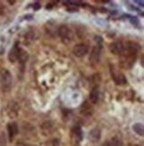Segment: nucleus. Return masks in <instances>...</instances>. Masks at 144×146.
Returning <instances> with one entry per match:
<instances>
[{
    "label": "nucleus",
    "instance_id": "nucleus-1",
    "mask_svg": "<svg viewBox=\"0 0 144 146\" xmlns=\"http://www.w3.org/2000/svg\"><path fill=\"white\" fill-rule=\"evenodd\" d=\"M140 46L132 41L124 43V50L120 55V65L124 69H131L136 61Z\"/></svg>",
    "mask_w": 144,
    "mask_h": 146
},
{
    "label": "nucleus",
    "instance_id": "nucleus-2",
    "mask_svg": "<svg viewBox=\"0 0 144 146\" xmlns=\"http://www.w3.org/2000/svg\"><path fill=\"white\" fill-rule=\"evenodd\" d=\"M0 81L1 86L5 92H8L12 87V75L6 69L0 70Z\"/></svg>",
    "mask_w": 144,
    "mask_h": 146
},
{
    "label": "nucleus",
    "instance_id": "nucleus-3",
    "mask_svg": "<svg viewBox=\"0 0 144 146\" xmlns=\"http://www.w3.org/2000/svg\"><path fill=\"white\" fill-rule=\"evenodd\" d=\"M110 73L114 82L118 86H125L127 84V79L126 76L121 71L115 69L113 66H110Z\"/></svg>",
    "mask_w": 144,
    "mask_h": 146
},
{
    "label": "nucleus",
    "instance_id": "nucleus-4",
    "mask_svg": "<svg viewBox=\"0 0 144 146\" xmlns=\"http://www.w3.org/2000/svg\"><path fill=\"white\" fill-rule=\"evenodd\" d=\"M102 45H100V41L99 42V44H97L96 46H93L92 53L90 54V58L89 61L91 62V63L92 65L97 64L100 61V52H102Z\"/></svg>",
    "mask_w": 144,
    "mask_h": 146
},
{
    "label": "nucleus",
    "instance_id": "nucleus-5",
    "mask_svg": "<svg viewBox=\"0 0 144 146\" xmlns=\"http://www.w3.org/2000/svg\"><path fill=\"white\" fill-rule=\"evenodd\" d=\"M88 53V46L85 44H78L73 48V54L77 57H83Z\"/></svg>",
    "mask_w": 144,
    "mask_h": 146
},
{
    "label": "nucleus",
    "instance_id": "nucleus-6",
    "mask_svg": "<svg viewBox=\"0 0 144 146\" xmlns=\"http://www.w3.org/2000/svg\"><path fill=\"white\" fill-rule=\"evenodd\" d=\"M20 50L21 49L19 47L18 43H16L15 45L13 46V47L11 49V51L9 52V54H8V60L11 62H14L18 61L19 55H20Z\"/></svg>",
    "mask_w": 144,
    "mask_h": 146
},
{
    "label": "nucleus",
    "instance_id": "nucleus-7",
    "mask_svg": "<svg viewBox=\"0 0 144 146\" xmlns=\"http://www.w3.org/2000/svg\"><path fill=\"white\" fill-rule=\"evenodd\" d=\"M58 33L61 38L65 41H69L72 38V33L67 26H61L59 28Z\"/></svg>",
    "mask_w": 144,
    "mask_h": 146
},
{
    "label": "nucleus",
    "instance_id": "nucleus-8",
    "mask_svg": "<svg viewBox=\"0 0 144 146\" xmlns=\"http://www.w3.org/2000/svg\"><path fill=\"white\" fill-rule=\"evenodd\" d=\"M124 50V43H122L120 41L114 42L110 45V52L113 54L119 55Z\"/></svg>",
    "mask_w": 144,
    "mask_h": 146
},
{
    "label": "nucleus",
    "instance_id": "nucleus-9",
    "mask_svg": "<svg viewBox=\"0 0 144 146\" xmlns=\"http://www.w3.org/2000/svg\"><path fill=\"white\" fill-rule=\"evenodd\" d=\"M18 111H19V106L14 102H12L7 106V114H8L10 118H15L18 114Z\"/></svg>",
    "mask_w": 144,
    "mask_h": 146
},
{
    "label": "nucleus",
    "instance_id": "nucleus-10",
    "mask_svg": "<svg viewBox=\"0 0 144 146\" xmlns=\"http://www.w3.org/2000/svg\"><path fill=\"white\" fill-rule=\"evenodd\" d=\"M7 130H8V135H9V139L12 141L13 137L18 134V126L16 123L12 122L7 125Z\"/></svg>",
    "mask_w": 144,
    "mask_h": 146
},
{
    "label": "nucleus",
    "instance_id": "nucleus-11",
    "mask_svg": "<svg viewBox=\"0 0 144 146\" xmlns=\"http://www.w3.org/2000/svg\"><path fill=\"white\" fill-rule=\"evenodd\" d=\"M71 136L74 140H76L77 142H80L83 138V132H82L81 127L78 126L74 127L73 129L71 130Z\"/></svg>",
    "mask_w": 144,
    "mask_h": 146
},
{
    "label": "nucleus",
    "instance_id": "nucleus-12",
    "mask_svg": "<svg viewBox=\"0 0 144 146\" xmlns=\"http://www.w3.org/2000/svg\"><path fill=\"white\" fill-rule=\"evenodd\" d=\"M99 96H100V91H99V86H95L91 91L90 94V102L92 104H95L99 100Z\"/></svg>",
    "mask_w": 144,
    "mask_h": 146
},
{
    "label": "nucleus",
    "instance_id": "nucleus-13",
    "mask_svg": "<svg viewBox=\"0 0 144 146\" xmlns=\"http://www.w3.org/2000/svg\"><path fill=\"white\" fill-rule=\"evenodd\" d=\"M89 137L91 138V140L92 142H98L100 138V131L98 128H94L92 129L90 134H89Z\"/></svg>",
    "mask_w": 144,
    "mask_h": 146
},
{
    "label": "nucleus",
    "instance_id": "nucleus-14",
    "mask_svg": "<svg viewBox=\"0 0 144 146\" xmlns=\"http://www.w3.org/2000/svg\"><path fill=\"white\" fill-rule=\"evenodd\" d=\"M133 131H134L136 134H138L139 135L143 136L144 127H143V125H142L141 123H135V124H133Z\"/></svg>",
    "mask_w": 144,
    "mask_h": 146
},
{
    "label": "nucleus",
    "instance_id": "nucleus-15",
    "mask_svg": "<svg viewBox=\"0 0 144 146\" xmlns=\"http://www.w3.org/2000/svg\"><path fill=\"white\" fill-rule=\"evenodd\" d=\"M28 58V53L25 52V51H23V50H20V55H19V59H18L20 62V63L24 64L27 62Z\"/></svg>",
    "mask_w": 144,
    "mask_h": 146
},
{
    "label": "nucleus",
    "instance_id": "nucleus-16",
    "mask_svg": "<svg viewBox=\"0 0 144 146\" xmlns=\"http://www.w3.org/2000/svg\"><path fill=\"white\" fill-rule=\"evenodd\" d=\"M81 113L85 116H90L92 114V110L89 105H86V103H85L81 107Z\"/></svg>",
    "mask_w": 144,
    "mask_h": 146
},
{
    "label": "nucleus",
    "instance_id": "nucleus-17",
    "mask_svg": "<svg viewBox=\"0 0 144 146\" xmlns=\"http://www.w3.org/2000/svg\"><path fill=\"white\" fill-rule=\"evenodd\" d=\"M110 146H124V144H123V142H122L120 139H118V138H117V137H115L111 141Z\"/></svg>",
    "mask_w": 144,
    "mask_h": 146
},
{
    "label": "nucleus",
    "instance_id": "nucleus-18",
    "mask_svg": "<svg viewBox=\"0 0 144 146\" xmlns=\"http://www.w3.org/2000/svg\"><path fill=\"white\" fill-rule=\"evenodd\" d=\"M5 136L4 133H1V135H0V146H5Z\"/></svg>",
    "mask_w": 144,
    "mask_h": 146
},
{
    "label": "nucleus",
    "instance_id": "nucleus-19",
    "mask_svg": "<svg viewBox=\"0 0 144 146\" xmlns=\"http://www.w3.org/2000/svg\"><path fill=\"white\" fill-rule=\"evenodd\" d=\"M33 7H34V9H35V10H38V9L40 8V4H39V3H36V4L34 5Z\"/></svg>",
    "mask_w": 144,
    "mask_h": 146
},
{
    "label": "nucleus",
    "instance_id": "nucleus-20",
    "mask_svg": "<svg viewBox=\"0 0 144 146\" xmlns=\"http://www.w3.org/2000/svg\"><path fill=\"white\" fill-rule=\"evenodd\" d=\"M17 146H26V145H24V144H21V143H19V144H17Z\"/></svg>",
    "mask_w": 144,
    "mask_h": 146
},
{
    "label": "nucleus",
    "instance_id": "nucleus-21",
    "mask_svg": "<svg viewBox=\"0 0 144 146\" xmlns=\"http://www.w3.org/2000/svg\"><path fill=\"white\" fill-rule=\"evenodd\" d=\"M137 146H139V145H137Z\"/></svg>",
    "mask_w": 144,
    "mask_h": 146
}]
</instances>
